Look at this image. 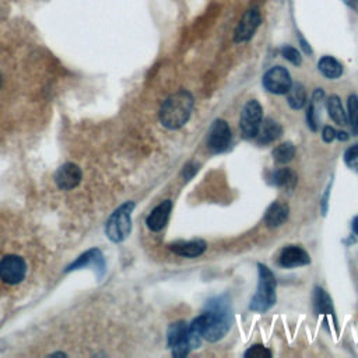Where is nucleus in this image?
<instances>
[{
  "instance_id": "1",
  "label": "nucleus",
  "mask_w": 358,
  "mask_h": 358,
  "mask_svg": "<svg viewBox=\"0 0 358 358\" xmlns=\"http://www.w3.org/2000/svg\"><path fill=\"white\" fill-rule=\"evenodd\" d=\"M231 327V305L225 295L207 301L206 310L189 324V343L197 348L201 338L215 343L221 340Z\"/></svg>"
},
{
  "instance_id": "2",
  "label": "nucleus",
  "mask_w": 358,
  "mask_h": 358,
  "mask_svg": "<svg viewBox=\"0 0 358 358\" xmlns=\"http://www.w3.org/2000/svg\"><path fill=\"white\" fill-rule=\"evenodd\" d=\"M193 95L186 90H180L169 95L162 102L159 109L161 124L169 130H176L182 127L189 120L193 110Z\"/></svg>"
},
{
  "instance_id": "3",
  "label": "nucleus",
  "mask_w": 358,
  "mask_h": 358,
  "mask_svg": "<svg viewBox=\"0 0 358 358\" xmlns=\"http://www.w3.org/2000/svg\"><path fill=\"white\" fill-rule=\"evenodd\" d=\"M259 281L255 296L249 303V309L253 312H266L275 303V287L277 281L271 270L259 263Z\"/></svg>"
},
{
  "instance_id": "4",
  "label": "nucleus",
  "mask_w": 358,
  "mask_h": 358,
  "mask_svg": "<svg viewBox=\"0 0 358 358\" xmlns=\"http://www.w3.org/2000/svg\"><path fill=\"white\" fill-rule=\"evenodd\" d=\"M134 207L136 204L133 201H127L109 217L106 222V235L110 241L122 242L127 238L131 229V211Z\"/></svg>"
},
{
  "instance_id": "5",
  "label": "nucleus",
  "mask_w": 358,
  "mask_h": 358,
  "mask_svg": "<svg viewBox=\"0 0 358 358\" xmlns=\"http://www.w3.org/2000/svg\"><path fill=\"white\" fill-rule=\"evenodd\" d=\"M263 120L262 105L256 99L248 101L241 112L239 127L245 138H256Z\"/></svg>"
},
{
  "instance_id": "6",
  "label": "nucleus",
  "mask_w": 358,
  "mask_h": 358,
  "mask_svg": "<svg viewBox=\"0 0 358 358\" xmlns=\"http://www.w3.org/2000/svg\"><path fill=\"white\" fill-rule=\"evenodd\" d=\"M166 341L173 357H186L192 350L189 343V324L183 320L171 323L166 331Z\"/></svg>"
},
{
  "instance_id": "7",
  "label": "nucleus",
  "mask_w": 358,
  "mask_h": 358,
  "mask_svg": "<svg viewBox=\"0 0 358 358\" xmlns=\"http://www.w3.org/2000/svg\"><path fill=\"white\" fill-rule=\"evenodd\" d=\"M27 274V263L17 255H7L0 260V280L14 285L24 280Z\"/></svg>"
},
{
  "instance_id": "8",
  "label": "nucleus",
  "mask_w": 358,
  "mask_h": 358,
  "mask_svg": "<svg viewBox=\"0 0 358 358\" xmlns=\"http://www.w3.org/2000/svg\"><path fill=\"white\" fill-rule=\"evenodd\" d=\"M262 83H263V87L268 92L277 94V95L287 94L289 87L292 85L291 74L282 66H274V67L268 69L266 71V74L263 76V81Z\"/></svg>"
},
{
  "instance_id": "9",
  "label": "nucleus",
  "mask_w": 358,
  "mask_h": 358,
  "mask_svg": "<svg viewBox=\"0 0 358 358\" xmlns=\"http://www.w3.org/2000/svg\"><path fill=\"white\" fill-rule=\"evenodd\" d=\"M231 144V129L228 123L222 119H215L207 134V147L211 152L220 154L224 152Z\"/></svg>"
},
{
  "instance_id": "10",
  "label": "nucleus",
  "mask_w": 358,
  "mask_h": 358,
  "mask_svg": "<svg viewBox=\"0 0 358 358\" xmlns=\"http://www.w3.org/2000/svg\"><path fill=\"white\" fill-rule=\"evenodd\" d=\"M262 22V15L257 7H252L249 8L242 18L239 20L235 32H234V41L236 43H242V42H248L249 39L253 38L255 32L257 31L259 25Z\"/></svg>"
},
{
  "instance_id": "11",
  "label": "nucleus",
  "mask_w": 358,
  "mask_h": 358,
  "mask_svg": "<svg viewBox=\"0 0 358 358\" xmlns=\"http://www.w3.org/2000/svg\"><path fill=\"white\" fill-rule=\"evenodd\" d=\"M278 263L281 267L285 268H294V267H301V266H306L310 263L309 255L305 249H302L301 246H287L281 250L280 257H278Z\"/></svg>"
},
{
  "instance_id": "12",
  "label": "nucleus",
  "mask_w": 358,
  "mask_h": 358,
  "mask_svg": "<svg viewBox=\"0 0 358 358\" xmlns=\"http://www.w3.org/2000/svg\"><path fill=\"white\" fill-rule=\"evenodd\" d=\"M81 176H83L81 169L76 164L67 162L57 169L55 180L60 189L70 190L78 186V183L81 182Z\"/></svg>"
},
{
  "instance_id": "13",
  "label": "nucleus",
  "mask_w": 358,
  "mask_h": 358,
  "mask_svg": "<svg viewBox=\"0 0 358 358\" xmlns=\"http://www.w3.org/2000/svg\"><path fill=\"white\" fill-rule=\"evenodd\" d=\"M169 249L180 256V257H187V259H194L201 256L206 249H207V243L203 239H192V241H179V242H173L169 245Z\"/></svg>"
},
{
  "instance_id": "14",
  "label": "nucleus",
  "mask_w": 358,
  "mask_h": 358,
  "mask_svg": "<svg viewBox=\"0 0 358 358\" xmlns=\"http://www.w3.org/2000/svg\"><path fill=\"white\" fill-rule=\"evenodd\" d=\"M171 210H172V201L171 200H164L157 207H154V210L148 214V217L145 220V224H147L148 229H151L154 232L161 231L169 220Z\"/></svg>"
},
{
  "instance_id": "15",
  "label": "nucleus",
  "mask_w": 358,
  "mask_h": 358,
  "mask_svg": "<svg viewBox=\"0 0 358 358\" xmlns=\"http://www.w3.org/2000/svg\"><path fill=\"white\" fill-rule=\"evenodd\" d=\"M288 213H289V207L287 203H282L278 200L273 201L264 214V224L268 228H277L287 221Z\"/></svg>"
},
{
  "instance_id": "16",
  "label": "nucleus",
  "mask_w": 358,
  "mask_h": 358,
  "mask_svg": "<svg viewBox=\"0 0 358 358\" xmlns=\"http://www.w3.org/2000/svg\"><path fill=\"white\" fill-rule=\"evenodd\" d=\"M281 134H282L281 124L271 117H266L264 120H262L256 138L259 144H270L275 141Z\"/></svg>"
},
{
  "instance_id": "17",
  "label": "nucleus",
  "mask_w": 358,
  "mask_h": 358,
  "mask_svg": "<svg viewBox=\"0 0 358 358\" xmlns=\"http://www.w3.org/2000/svg\"><path fill=\"white\" fill-rule=\"evenodd\" d=\"M83 266H94V267H96L98 273L102 275L103 270H105V262H103L102 253L99 250H96V249H92V250L84 253L78 260H76L70 266V270L77 268V267H83Z\"/></svg>"
},
{
  "instance_id": "18",
  "label": "nucleus",
  "mask_w": 358,
  "mask_h": 358,
  "mask_svg": "<svg viewBox=\"0 0 358 358\" xmlns=\"http://www.w3.org/2000/svg\"><path fill=\"white\" fill-rule=\"evenodd\" d=\"M298 176L291 168H281L273 173V183L287 192H292L296 186Z\"/></svg>"
},
{
  "instance_id": "19",
  "label": "nucleus",
  "mask_w": 358,
  "mask_h": 358,
  "mask_svg": "<svg viewBox=\"0 0 358 358\" xmlns=\"http://www.w3.org/2000/svg\"><path fill=\"white\" fill-rule=\"evenodd\" d=\"M317 69L326 78L330 80H336L343 74L341 63H338V60H336L333 56H323L317 62Z\"/></svg>"
},
{
  "instance_id": "20",
  "label": "nucleus",
  "mask_w": 358,
  "mask_h": 358,
  "mask_svg": "<svg viewBox=\"0 0 358 358\" xmlns=\"http://www.w3.org/2000/svg\"><path fill=\"white\" fill-rule=\"evenodd\" d=\"M326 108L329 112V116L340 126L347 124V112H344V108L341 105V99L337 95H330L326 101Z\"/></svg>"
},
{
  "instance_id": "21",
  "label": "nucleus",
  "mask_w": 358,
  "mask_h": 358,
  "mask_svg": "<svg viewBox=\"0 0 358 358\" xmlns=\"http://www.w3.org/2000/svg\"><path fill=\"white\" fill-rule=\"evenodd\" d=\"M287 102L292 109H301L306 103V92L301 83H292L287 92Z\"/></svg>"
},
{
  "instance_id": "22",
  "label": "nucleus",
  "mask_w": 358,
  "mask_h": 358,
  "mask_svg": "<svg viewBox=\"0 0 358 358\" xmlns=\"http://www.w3.org/2000/svg\"><path fill=\"white\" fill-rule=\"evenodd\" d=\"M313 301H315V309H316L317 313L334 316V309H333L331 299L323 288H319V287L315 288V299Z\"/></svg>"
},
{
  "instance_id": "23",
  "label": "nucleus",
  "mask_w": 358,
  "mask_h": 358,
  "mask_svg": "<svg viewBox=\"0 0 358 358\" xmlns=\"http://www.w3.org/2000/svg\"><path fill=\"white\" fill-rule=\"evenodd\" d=\"M271 155L277 164H288L295 155V147L289 141L281 143L277 147H274V150L271 151Z\"/></svg>"
},
{
  "instance_id": "24",
  "label": "nucleus",
  "mask_w": 358,
  "mask_h": 358,
  "mask_svg": "<svg viewBox=\"0 0 358 358\" xmlns=\"http://www.w3.org/2000/svg\"><path fill=\"white\" fill-rule=\"evenodd\" d=\"M347 120L350 122L352 136H358V96L357 95L348 96Z\"/></svg>"
},
{
  "instance_id": "25",
  "label": "nucleus",
  "mask_w": 358,
  "mask_h": 358,
  "mask_svg": "<svg viewBox=\"0 0 358 358\" xmlns=\"http://www.w3.org/2000/svg\"><path fill=\"white\" fill-rule=\"evenodd\" d=\"M281 56L288 60L289 63L295 64V66H301L302 63V56L299 53V50L294 46H289V45H285L281 48Z\"/></svg>"
},
{
  "instance_id": "26",
  "label": "nucleus",
  "mask_w": 358,
  "mask_h": 358,
  "mask_svg": "<svg viewBox=\"0 0 358 358\" xmlns=\"http://www.w3.org/2000/svg\"><path fill=\"white\" fill-rule=\"evenodd\" d=\"M246 358H270L271 357V351L268 348H266L264 345L260 344H255L252 347H249L245 354Z\"/></svg>"
},
{
  "instance_id": "27",
  "label": "nucleus",
  "mask_w": 358,
  "mask_h": 358,
  "mask_svg": "<svg viewBox=\"0 0 358 358\" xmlns=\"http://www.w3.org/2000/svg\"><path fill=\"white\" fill-rule=\"evenodd\" d=\"M344 162L347 166L358 169V144H354L345 150Z\"/></svg>"
},
{
  "instance_id": "28",
  "label": "nucleus",
  "mask_w": 358,
  "mask_h": 358,
  "mask_svg": "<svg viewBox=\"0 0 358 358\" xmlns=\"http://www.w3.org/2000/svg\"><path fill=\"white\" fill-rule=\"evenodd\" d=\"M316 103L313 101L309 102L308 110H306V124L310 127V130L316 131L317 130V117H316Z\"/></svg>"
},
{
  "instance_id": "29",
  "label": "nucleus",
  "mask_w": 358,
  "mask_h": 358,
  "mask_svg": "<svg viewBox=\"0 0 358 358\" xmlns=\"http://www.w3.org/2000/svg\"><path fill=\"white\" fill-rule=\"evenodd\" d=\"M322 138L324 143H331L336 138V130L331 126H324L322 130Z\"/></svg>"
},
{
  "instance_id": "30",
  "label": "nucleus",
  "mask_w": 358,
  "mask_h": 358,
  "mask_svg": "<svg viewBox=\"0 0 358 358\" xmlns=\"http://www.w3.org/2000/svg\"><path fill=\"white\" fill-rule=\"evenodd\" d=\"M197 171H199V165H197V164H187V165L183 168V172H182L185 180H189Z\"/></svg>"
},
{
  "instance_id": "31",
  "label": "nucleus",
  "mask_w": 358,
  "mask_h": 358,
  "mask_svg": "<svg viewBox=\"0 0 358 358\" xmlns=\"http://www.w3.org/2000/svg\"><path fill=\"white\" fill-rule=\"evenodd\" d=\"M329 190H330V187L326 190V194L323 196V201H322V214H323V215H324L326 211H327V196H329Z\"/></svg>"
},
{
  "instance_id": "32",
  "label": "nucleus",
  "mask_w": 358,
  "mask_h": 358,
  "mask_svg": "<svg viewBox=\"0 0 358 358\" xmlns=\"http://www.w3.org/2000/svg\"><path fill=\"white\" fill-rule=\"evenodd\" d=\"M301 41V46H302V49H303V52L305 53H308V55H310L312 53V49H310V46H309V43L303 39V38H301L299 39Z\"/></svg>"
},
{
  "instance_id": "33",
  "label": "nucleus",
  "mask_w": 358,
  "mask_h": 358,
  "mask_svg": "<svg viewBox=\"0 0 358 358\" xmlns=\"http://www.w3.org/2000/svg\"><path fill=\"white\" fill-rule=\"evenodd\" d=\"M336 138H338L340 141H345L350 138V136L345 131H336Z\"/></svg>"
},
{
  "instance_id": "34",
  "label": "nucleus",
  "mask_w": 358,
  "mask_h": 358,
  "mask_svg": "<svg viewBox=\"0 0 358 358\" xmlns=\"http://www.w3.org/2000/svg\"><path fill=\"white\" fill-rule=\"evenodd\" d=\"M352 231L358 236V215L354 217V220H352Z\"/></svg>"
},
{
  "instance_id": "35",
  "label": "nucleus",
  "mask_w": 358,
  "mask_h": 358,
  "mask_svg": "<svg viewBox=\"0 0 358 358\" xmlns=\"http://www.w3.org/2000/svg\"><path fill=\"white\" fill-rule=\"evenodd\" d=\"M347 6H350V7H357V1L358 0H343Z\"/></svg>"
},
{
  "instance_id": "36",
  "label": "nucleus",
  "mask_w": 358,
  "mask_h": 358,
  "mask_svg": "<svg viewBox=\"0 0 358 358\" xmlns=\"http://www.w3.org/2000/svg\"><path fill=\"white\" fill-rule=\"evenodd\" d=\"M1 83H3V80H1V76H0V87H1Z\"/></svg>"
}]
</instances>
